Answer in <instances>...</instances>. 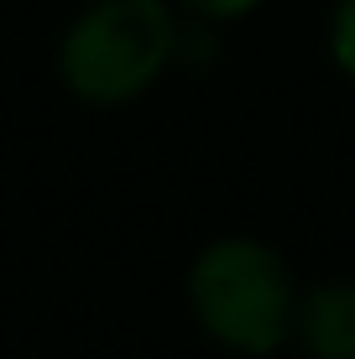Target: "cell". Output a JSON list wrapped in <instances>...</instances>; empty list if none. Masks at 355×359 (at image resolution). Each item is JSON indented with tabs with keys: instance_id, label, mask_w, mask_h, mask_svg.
Wrapping results in <instances>:
<instances>
[{
	"instance_id": "6da1fadb",
	"label": "cell",
	"mask_w": 355,
	"mask_h": 359,
	"mask_svg": "<svg viewBox=\"0 0 355 359\" xmlns=\"http://www.w3.org/2000/svg\"><path fill=\"white\" fill-rule=\"evenodd\" d=\"M178 53V21L167 0H94L63 32L58 73L89 104H126L152 89Z\"/></svg>"
},
{
	"instance_id": "7a4b0ae2",
	"label": "cell",
	"mask_w": 355,
	"mask_h": 359,
	"mask_svg": "<svg viewBox=\"0 0 355 359\" xmlns=\"http://www.w3.org/2000/svg\"><path fill=\"white\" fill-rule=\"evenodd\" d=\"M188 297L199 323L240 354H272L292 333V276L262 240H214L193 261Z\"/></svg>"
},
{
	"instance_id": "3957f363",
	"label": "cell",
	"mask_w": 355,
	"mask_h": 359,
	"mask_svg": "<svg viewBox=\"0 0 355 359\" xmlns=\"http://www.w3.org/2000/svg\"><path fill=\"white\" fill-rule=\"evenodd\" d=\"M292 339L314 359H355V287L324 281L292 302Z\"/></svg>"
},
{
	"instance_id": "277c9868",
	"label": "cell",
	"mask_w": 355,
	"mask_h": 359,
	"mask_svg": "<svg viewBox=\"0 0 355 359\" xmlns=\"http://www.w3.org/2000/svg\"><path fill=\"white\" fill-rule=\"evenodd\" d=\"M329 47H335V63L355 79V0L335 6V27H329Z\"/></svg>"
},
{
	"instance_id": "5b68a950",
	"label": "cell",
	"mask_w": 355,
	"mask_h": 359,
	"mask_svg": "<svg viewBox=\"0 0 355 359\" xmlns=\"http://www.w3.org/2000/svg\"><path fill=\"white\" fill-rule=\"evenodd\" d=\"M178 6L199 21H235V16H246L256 0H178Z\"/></svg>"
}]
</instances>
